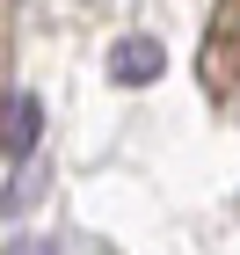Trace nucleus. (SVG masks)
<instances>
[{"label": "nucleus", "mask_w": 240, "mask_h": 255, "mask_svg": "<svg viewBox=\"0 0 240 255\" xmlns=\"http://www.w3.org/2000/svg\"><path fill=\"white\" fill-rule=\"evenodd\" d=\"M211 73H219V80H240V0H226V15H219V37H211Z\"/></svg>", "instance_id": "obj_2"}, {"label": "nucleus", "mask_w": 240, "mask_h": 255, "mask_svg": "<svg viewBox=\"0 0 240 255\" xmlns=\"http://www.w3.org/2000/svg\"><path fill=\"white\" fill-rule=\"evenodd\" d=\"M29 146H37V102L22 95V88H7V175L22 168Z\"/></svg>", "instance_id": "obj_1"}, {"label": "nucleus", "mask_w": 240, "mask_h": 255, "mask_svg": "<svg viewBox=\"0 0 240 255\" xmlns=\"http://www.w3.org/2000/svg\"><path fill=\"white\" fill-rule=\"evenodd\" d=\"M109 73H117V80H153V73H160V44H153V37H131V44H117Z\"/></svg>", "instance_id": "obj_3"}]
</instances>
